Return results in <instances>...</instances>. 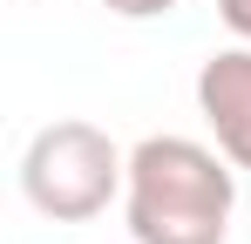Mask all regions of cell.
I'll return each instance as SVG.
<instances>
[{
  "mask_svg": "<svg viewBox=\"0 0 251 244\" xmlns=\"http://www.w3.org/2000/svg\"><path fill=\"white\" fill-rule=\"evenodd\" d=\"M95 7H109L116 21H163V14H176L183 0H95Z\"/></svg>",
  "mask_w": 251,
  "mask_h": 244,
  "instance_id": "cell-4",
  "label": "cell"
},
{
  "mask_svg": "<svg viewBox=\"0 0 251 244\" xmlns=\"http://www.w3.org/2000/svg\"><path fill=\"white\" fill-rule=\"evenodd\" d=\"M197 116H204L210 143L238 170H251V41L217 48L197 68Z\"/></svg>",
  "mask_w": 251,
  "mask_h": 244,
  "instance_id": "cell-3",
  "label": "cell"
},
{
  "mask_svg": "<svg viewBox=\"0 0 251 244\" xmlns=\"http://www.w3.org/2000/svg\"><path fill=\"white\" fill-rule=\"evenodd\" d=\"M217 21H224L238 41H251V0H217Z\"/></svg>",
  "mask_w": 251,
  "mask_h": 244,
  "instance_id": "cell-5",
  "label": "cell"
},
{
  "mask_svg": "<svg viewBox=\"0 0 251 244\" xmlns=\"http://www.w3.org/2000/svg\"><path fill=\"white\" fill-rule=\"evenodd\" d=\"M129 183V156L109 143V129H95L82 116H61L27 136L21 149V197L54 224H88Z\"/></svg>",
  "mask_w": 251,
  "mask_h": 244,
  "instance_id": "cell-2",
  "label": "cell"
},
{
  "mask_svg": "<svg viewBox=\"0 0 251 244\" xmlns=\"http://www.w3.org/2000/svg\"><path fill=\"white\" fill-rule=\"evenodd\" d=\"M21 7H27V0H21Z\"/></svg>",
  "mask_w": 251,
  "mask_h": 244,
  "instance_id": "cell-6",
  "label": "cell"
},
{
  "mask_svg": "<svg viewBox=\"0 0 251 244\" xmlns=\"http://www.w3.org/2000/svg\"><path fill=\"white\" fill-rule=\"evenodd\" d=\"M123 217L136 244H224L238 217V163L197 136H143L129 149Z\"/></svg>",
  "mask_w": 251,
  "mask_h": 244,
  "instance_id": "cell-1",
  "label": "cell"
}]
</instances>
